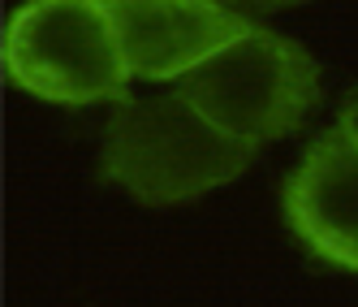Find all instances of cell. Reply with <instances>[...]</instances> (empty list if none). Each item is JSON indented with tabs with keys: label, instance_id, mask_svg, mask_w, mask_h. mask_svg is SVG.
<instances>
[{
	"label": "cell",
	"instance_id": "5b68a950",
	"mask_svg": "<svg viewBox=\"0 0 358 307\" xmlns=\"http://www.w3.org/2000/svg\"><path fill=\"white\" fill-rule=\"evenodd\" d=\"M285 221L315 260L358 273V139L328 125L285 182Z\"/></svg>",
	"mask_w": 358,
	"mask_h": 307
},
{
	"label": "cell",
	"instance_id": "7a4b0ae2",
	"mask_svg": "<svg viewBox=\"0 0 358 307\" xmlns=\"http://www.w3.org/2000/svg\"><path fill=\"white\" fill-rule=\"evenodd\" d=\"M5 74L52 104H121L134 79L108 0H27L5 27Z\"/></svg>",
	"mask_w": 358,
	"mask_h": 307
},
{
	"label": "cell",
	"instance_id": "52a82bcc",
	"mask_svg": "<svg viewBox=\"0 0 358 307\" xmlns=\"http://www.w3.org/2000/svg\"><path fill=\"white\" fill-rule=\"evenodd\" d=\"M337 121L345 125V130H350L354 139H358V91H354V95L345 100V104H341V117H337Z\"/></svg>",
	"mask_w": 358,
	"mask_h": 307
},
{
	"label": "cell",
	"instance_id": "277c9868",
	"mask_svg": "<svg viewBox=\"0 0 358 307\" xmlns=\"http://www.w3.org/2000/svg\"><path fill=\"white\" fill-rule=\"evenodd\" d=\"M125 65L143 83H182L259 22L220 0H108Z\"/></svg>",
	"mask_w": 358,
	"mask_h": 307
},
{
	"label": "cell",
	"instance_id": "8992f818",
	"mask_svg": "<svg viewBox=\"0 0 358 307\" xmlns=\"http://www.w3.org/2000/svg\"><path fill=\"white\" fill-rule=\"evenodd\" d=\"M220 5L238 9V13H272V9H289V5H306V0H220Z\"/></svg>",
	"mask_w": 358,
	"mask_h": 307
},
{
	"label": "cell",
	"instance_id": "3957f363",
	"mask_svg": "<svg viewBox=\"0 0 358 307\" xmlns=\"http://www.w3.org/2000/svg\"><path fill=\"white\" fill-rule=\"evenodd\" d=\"M177 91L216 130L259 151L306 121L320 100V69L302 43L255 27L246 39L229 43L208 65L186 74Z\"/></svg>",
	"mask_w": 358,
	"mask_h": 307
},
{
	"label": "cell",
	"instance_id": "6da1fadb",
	"mask_svg": "<svg viewBox=\"0 0 358 307\" xmlns=\"http://www.w3.org/2000/svg\"><path fill=\"white\" fill-rule=\"evenodd\" d=\"M259 156L250 143L229 139L203 117L182 91L121 100L104 125L99 177L121 186L138 203L169 208V203L199 199L234 177Z\"/></svg>",
	"mask_w": 358,
	"mask_h": 307
}]
</instances>
